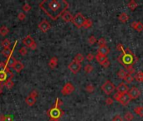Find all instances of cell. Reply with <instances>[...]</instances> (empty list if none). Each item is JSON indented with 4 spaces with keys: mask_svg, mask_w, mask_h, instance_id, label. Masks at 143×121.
<instances>
[{
    "mask_svg": "<svg viewBox=\"0 0 143 121\" xmlns=\"http://www.w3.org/2000/svg\"><path fill=\"white\" fill-rule=\"evenodd\" d=\"M8 74H9V71H6V70L0 71V83H1L2 82H4V81L7 80Z\"/></svg>",
    "mask_w": 143,
    "mask_h": 121,
    "instance_id": "d6986e66",
    "label": "cell"
},
{
    "mask_svg": "<svg viewBox=\"0 0 143 121\" xmlns=\"http://www.w3.org/2000/svg\"><path fill=\"white\" fill-rule=\"evenodd\" d=\"M74 91H75V86L71 82H67L61 89V93L63 95H69L72 93Z\"/></svg>",
    "mask_w": 143,
    "mask_h": 121,
    "instance_id": "ba28073f",
    "label": "cell"
},
{
    "mask_svg": "<svg viewBox=\"0 0 143 121\" xmlns=\"http://www.w3.org/2000/svg\"><path fill=\"white\" fill-rule=\"evenodd\" d=\"M4 120H5V115L0 114V121H4Z\"/></svg>",
    "mask_w": 143,
    "mask_h": 121,
    "instance_id": "816d5d0a",
    "label": "cell"
},
{
    "mask_svg": "<svg viewBox=\"0 0 143 121\" xmlns=\"http://www.w3.org/2000/svg\"><path fill=\"white\" fill-rule=\"evenodd\" d=\"M39 7L51 20H56L67 11L69 4L65 0H44Z\"/></svg>",
    "mask_w": 143,
    "mask_h": 121,
    "instance_id": "6da1fadb",
    "label": "cell"
},
{
    "mask_svg": "<svg viewBox=\"0 0 143 121\" xmlns=\"http://www.w3.org/2000/svg\"><path fill=\"white\" fill-rule=\"evenodd\" d=\"M25 102L29 106H33V105H34L35 103H36V98L33 97L32 95L29 94L28 97L25 98Z\"/></svg>",
    "mask_w": 143,
    "mask_h": 121,
    "instance_id": "ac0fdd59",
    "label": "cell"
},
{
    "mask_svg": "<svg viewBox=\"0 0 143 121\" xmlns=\"http://www.w3.org/2000/svg\"><path fill=\"white\" fill-rule=\"evenodd\" d=\"M93 25V22L91 20H90V19H86V20H85V23H84V25L83 27L86 29H88V28H90Z\"/></svg>",
    "mask_w": 143,
    "mask_h": 121,
    "instance_id": "83f0119b",
    "label": "cell"
},
{
    "mask_svg": "<svg viewBox=\"0 0 143 121\" xmlns=\"http://www.w3.org/2000/svg\"><path fill=\"white\" fill-rule=\"evenodd\" d=\"M123 47H124V46H123L122 44H118V45L116 46V49H117V50L118 51H120L123 54H125V51L126 50H124V48H123Z\"/></svg>",
    "mask_w": 143,
    "mask_h": 121,
    "instance_id": "b9f144b4",
    "label": "cell"
},
{
    "mask_svg": "<svg viewBox=\"0 0 143 121\" xmlns=\"http://www.w3.org/2000/svg\"><path fill=\"white\" fill-rule=\"evenodd\" d=\"M85 20H86V18L83 15V13H77L74 16L73 18V24L77 27V28H81L84 25Z\"/></svg>",
    "mask_w": 143,
    "mask_h": 121,
    "instance_id": "277c9868",
    "label": "cell"
},
{
    "mask_svg": "<svg viewBox=\"0 0 143 121\" xmlns=\"http://www.w3.org/2000/svg\"><path fill=\"white\" fill-rule=\"evenodd\" d=\"M12 67L13 68V70H14L16 72L19 73L24 68V64L22 62H18V60H16V62H14V64L13 65Z\"/></svg>",
    "mask_w": 143,
    "mask_h": 121,
    "instance_id": "4fadbf2b",
    "label": "cell"
},
{
    "mask_svg": "<svg viewBox=\"0 0 143 121\" xmlns=\"http://www.w3.org/2000/svg\"><path fill=\"white\" fill-rule=\"evenodd\" d=\"M118 77H119V78L120 79H125V78L127 75V72H126V71L125 69H120L119 71H118L117 73Z\"/></svg>",
    "mask_w": 143,
    "mask_h": 121,
    "instance_id": "4316f807",
    "label": "cell"
},
{
    "mask_svg": "<svg viewBox=\"0 0 143 121\" xmlns=\"http://www.w3.org/2000/svg\"><path fill=\"white\" fill-rule=\"evenodd\" d=\"M120 96H121V94L116 92V93H115V94L113 95V99H114V100H115V101H119L120 98Z\"/></svg>",
    "mask_w": 143,
    "mask_h": 121,
    "instance_id": "ee69618b",
    "label": "cell"
},
{
    "mask_svg": "<svg viewBox=\"0 0 143 121\" xmlns=\"http://www.w3.org/2000/svg\"><path fill=\"white\" fill-rule=\"evenodd\" d=\"M61 18L63 19V20L65 21V22H71L73 20L74 16L71 14L70 12H69V11H65V12L62 14Z\"/></svg>",
    "mask_w": 143,
    "mask_h": 121,
    "instance_id": "5bb4252c",
    "label": "cell"
},
{
    "mask_svg": "<svg viewBox=\"0 0 143 121\" xmlns=\"http://www.w3.org/2000/svg\"><path fill=\"white\" fill-rule=\"evenodd\" d=\"M86 90L87 91L88 93H93V92H94V90H95V87H94V86H93L92 84H89V85H87V86L86 87Z\"/></svg>",
    "mask_w": 143,
    "mask_h": 121,
    "instance_id": "8d00e7d4",
    "label": "cell"
},
{
    "mask_svg": "<svg viewBox=\"0 0 143 121\" xmlns=\"http://www.w3.org/2000/svg\"><path fill=\"white\" fill-rule=\"evenodd\" d=\"M118 19H119V20L120 22H122V23H126L129 20V16L127 15L126 13H121L118 16Z\"/></svg>",
    "mask_w": 143,
    "mask_h": 121,
    "instance_id": "ffe728a7",
    "label": "cell"
},
{
    "mask_svg": "<svg viewBox=\"0 0 143 121\" xmlns=\"http://www.w3.org/2000/svg\"><path fill=\"white\" fill-rule=\"evenodd\" d=\"M68 68H69V70H70L72 73L76 74V73H78L79 71H80V69H81V64H80V63H78L77 62H75V60H73L72 62H71L70 64H69Z\"/></svg>",
    "mask_w": 143,
    "mask_h": 121,
    "instance_id": "52a82bcc",
    "label": "cell"
},
{
    "mask_svg": "<svg viewBox=\"0 0 143 121\" xmlns=\"http://www.w3.org/2000/svg\"><path fill=\"white\" fill-rule=\"evenodd\" d=\"M134 113L138 114L140 117H143V107L142 106H136L134 108Z\"/></svg>",
    "mask_w": 143,
    "mask_h": 121,
    "instance_id": "603a6c76",
    "label": "cell"
},
{
    "mask_svg": "<svg viewBox=\"0 0 143 121\" xmlns=\"http://www.w3.org/2000/svg\"><path fill=\"white\" fill-rule=\"evenodd\" d=\"M49 121H59V119H50V120H49Z\"/></svg>",
    "mask_w": 143,
    "mask_h": 121,
    "instance_id": "db71d44e",
    "label": "cell"
},
{
    "mask_svg": "<svg viewBox=\"0 0 143 121\" xmlns=\"http://www.w3.org/2000/svg\"><path fill=\"white\" fill-rule=\"evenodd\" d=\"M47 114L51 119H59L60 117L63 115V111L59 108L53 107L49 110H48Z\"/></svg>",
    "mask_w": 143,
    "mask_h": 121,
    "instance_id": "3957f363",
    "label": "cell"
},
{
    "mask_svg": "<svg viewBox=\"0 0 143 121\" xmlns=\"http://www.w3.org/2000/svg\"><path fill=\"white\" fill-rule=\"evenodd\" d=\"M126 67V72H127L128 74H132L135 72V69L132 67V66H127V67Z\"/></svg>",
    "mask_w": 143,
    "mask_h": 121,
    "instance_id": "836d02e7",
    "label": "cell"
},
{
    "mask_svg": "<svg viewBox=\"0 0 143 121\" xmlns=\"http://www.w3.org/2000/svg\"><path fill=\"white\" fill-rule=\"evenodd\" d=\"M95 59H96V60H97V62L100 63L101 66H102L104 63H105L106 60H108L106 56H103V55H100V54H98V53L95 56Z\"/></svg>",
    "mask_w": 143,
    "mask_h": 121,
    "instance_id": "2e32d148",
    "label": "cell"
},
{
    "mask_svg": "<svg viewBox=\"0 0 143 121\" xmlns=\"http://www.w3.org/2000/svg\"><path fill=\"white\" fill-rule=\"evenodd\" d=\"M23 44L31 50H36L37 49V44L31 37V35H27L26 37H24L23 39Z\"/></svg>",
    "mask_w": 143,
    "mask_h": 121,
    "instance_id": "8992f818",
    "label": "cell"
},
{
    "mask_svg": "<svg viewBox=\"0 0 143 121\" xmlns=\"http://www.w3.org/2000/svg\"><path fill=\"white\" fill-rule=\"evenodd\" d=\"M110 65H111V62H110V60H107L106 62L104 63V64L102 65V67H105V68H107V67H109Z\"/></svg>",
    "mask_w": 143,
    "mask_h": 121,
    "instance_id": "c3c4849f",
    "label": "cell"
},
{
    "mask_svg": "<svg viewBox=\"0 0 143 121\" xmlns=\"http://www.w3.org/2000/svg\"><path fill=\"white\" fill-rule=\"evenodd\" d=\"M4 121H13V118L11 114L5 115V120Z\"/></svg>",
    "mask_w": 143,
    "mask_h": 121,
    "instance_id": "7dc6e473",
    "label": "cell"
},
{
    "mask_svg": "<svg viewBox=\"0 0 143 121\" xmlns=\"http://www.w3.org/2000/svg\"><path fill=\"white\" fill-rule=\"evenodd\" d=\"M97 43H98V45L100 46H106V40L105 38H100V39H99L97 40Z\"/></svg>",
    "mask_w": 143,
    "mask_h": 121,
    "instance_id": "d6a6232c",
    "label": "cell"
},
{
    "mask_svg": "<svg viewBox=\"0 0 143 121\" xmlns=\"http://www.w3.org/2000/svg\"><path fill=\"white\" fill-rule=\"evenodd\" d=\"M116 90H117V93H120V94H125V93H127L129 92V88L127 87V85L124 82H121V83H120L119 85L117 86L116 87Z\"/></svg>",
    "mask_w": 143,
    "mask_h": 121,
    "instance_id": "7c38bea8",
    "label": "cell"
},
{
    "mask_svg": "<svg viewBox=\"0 0 143 121\" xmlns=\"http://www.w3.org/2000/svg\"><path fill=\"white\" fill-rule=\"evenodd\" d=\"M98 54H100V55H103V56H107V54L110 52V49L107 46H100V47L98 48Z\"/></svg>",
    "mask_w": 143,
    "mask_h": 121,
    "instance_id": "9a60e30c",
    "label": "cell"
},
{
    "mask_svg": "<svg viewBox=\"0 0 143 121\" xmlns=\"http://www.w3.org/2000/svg\"><path fill=\"white\" fill-rule=\"evenodd\" d=\"M127 6L131 10H135L136 9V7L138 6V4H136V2L135 1V0H131V1H130L128 3Z\"/></svg>",
    "mask_w": 143,
    "mask_h": 121,
    "instance_id": "484cf974",
    "label": "cell"
},
{
    "mask_svg": "<svg viewBox=\"0 0 143 121\" xmlns=\"http://www.w3.org/2000/svg\"><path fill=\"white\" fill-rule=\"evenodd\" d=\"M3 92H4V89H3V87H2V86H0V95L2 94Z\"/></svg>",
    "mask_w": 143,
    "mask_h": 121,
    "instance_id": "f5cc1de1",
    "label": "cell"
},
{
    "mask_svg": "<svg viewBox=\"0 0 143 121\" xmlns=\"http://www.w3.org/2000/svg\"><path fill=\"white\" fill-rule=\"evenodd\" d=\"M106 103L107 105H112L114 103V99L112 98H107L106 99Z\"/></svg>",
    "mask_w": 143,
    "mask_h": 121,
    "instance_id": "60d3db41",
    "label": "cell"
},
{
    "mask_svg": "<svg viewBox=\"0 0 143 121\" xmlns=\"http://www.w3.org/2000/svg\"><path fill=\"white\" fill-rule=\"evenodd\" d=\"M101 89H102V91L106 93V94L110 95V94H111V93L115 91V85L112 83L111 81L107 80L105 82V83H104L102 86H101Z\"/></svg>",
    "mask_w": 143,
    "mask_h": 121,
    "instance_id": "5b68a950",
    "label": "cell"
},
{
    "mask_svg": "<svg viewBox=\"0 0 143 121\" xmlns=\"http://www.w3.org/2000/svg\"><path fill=\"white\" fill-rule=\"evenodd\" d=\"M1 46L4 47V49H8L10 47V41L9 39H4L1 42Z\"/></svg>",
    "mask_w": 143,
    "mask_h": 121,
    "instance_id": "f1b7e54d",
    "label": "cell"
},
{
    "mask_svg": "<svg viewBox=\"0 0 143 121\" xmlns=\"http://www.w3.org/2000/svg\"><path fill=\"white\" fill-rule=\"evenodd\" d=\"M22 9H23V10L24 11V12H28V11H29L30 9H31V6H30L29 4H25Z\"/></svg>",
    "mask_w": 143,
    "mask_h": 121,
    "instance_id": "f35d334b",
    "label": "cell"
},
{
    "mask_svg": "<svg viewBox=\"0 0 143 121\" xmlns=\"http://www.w3.org/2000/svg\"><path fill=\"white\" fill-rule=\"evenodd\" d=\"M96 38L94 36V35H91V36H90L88 38V43L90 44V45H94V44L96 42Z\"/></svg>",
    "mask_w": 143,
    "mask_h": 121,
    "instance_id": "e575fe53",
    "label": "cell"
},
{
    "mask_svg": "<svg viewBox=\"0 0 143 121\" xmlns=\"http://www.w3.org/2000/svg\"><path fill=\"white\" fill-rule=\"evenodd\" d=\"M136 30L138 32H141L143 30V24L141 22H138V23H137V26H136Z\"/></svg>",
    "mask_w": 143,
    "mask_h": 121,
    "instance_id": "74e56055",
    "label": "cell"
},
{
    "mask_svg": "<svg viewBox=\"0 0 143 121\" xmlns=\"http://www.w3.org/2000/svg\"><path fill=\"white\" fill-rule=\"evenodd\" d=\"M134 58H135V55L132 53L130 49L127 48L126 49L125 54H121L120 56L118 57V60L120 64H122L125 67L127 66H132L134 63Z\"/></svg>",
    "mask_w": 143,
    "mask_h": 121,
    "instance_id": "7a4b0ae2",
    "label": "cell"
},
{
    "mask_svg": "<svg viewBox=\"0 0 143 121\" xmlns=\"http://www.w3.org/2000/svg\"><path fill=\"white\" fill-rule=\"evenodd\" d=\"M94 58H95V56H94V55H93L92 53L87 54V56H86L87 60H89V62H91V60H93V59H94Z\"/></svg>",
    "mask_w": 143,
    "mask_h": 121,
    "instance_id": "f6af8a7d",
    "label": "cell"
},
{
    "mask_svg": "<svg viewBox=\"0 0 143 121\" xmlns=\"http://www.w3.org/2000/svg\"><path fill=\"white\" fill-rule=\"evenodd\" d=\"M57 65H58V58L57 57H55V56L51 57L50 60H49V67H50L51 69H54V68L57 67Z\"/></svg>",
    "mask_w": 143,
    "mask_h": 121,
    "instance_id": "e0dca14e",
    "label": "cell"
},
{
    "mask_svg": "<svg viewBox=\"0 0 143 121\" xmlns=\"http://www.w3.org/2000/svg\"><path fill=\"white\" fill-rule=\"evenodd\" d=\"M124 119L126 121H132L134 119V115L131 112H126L124 115Z\"/></svg>",
    "mask_w": 143,
    "mask_h": 121,
    "instance_id": "d4e9b609",
    "label": "cell"
},
{
    "mask_svg": "<svg viewBox=\"0 0 143 121\" xmlns=\"http://www.w3.org/2000/svg\"><path fill=\"white\" fill-rule=\"evenodd\" d=\"M63 104V102L59 99V98H57L56 99V102H55V104H54V107H56V108H59L60 106H61Z\"/></svg>",
    "mask_w": 143,
    "mask_h": 121,
    "instance_id": "7bdbcfd3",
    "label": "cell"
},
{
    "mask_svg": "<svg viewBox=\"0 0 143 121\" xmlns=\"http://www.w3.org/2000/svg\"><path fill=\"white\" fill-rule=\"evenodd\" d=\"M84 60H85V56L81 53H78L75 56V58H74V60H75V62H77L78 63H80V64L81 62H84Z\"/></svg>",
    "mask_w": 143,
    "mask_h": 121,
    "instance_id": "cb8c5ba5",
    "label": "cell"
},
{
    "mask_svg": "<svg viewBox=\"0 0 143 121\" xmlns=\"http://www.w3.org/2000/svg\"><path fill=\"white\" fill-rule=\"evenodd\" d=\"M84 70H85V71H86V73H90L93 70H94V67H93L92 65H90V64H87V65L85 66Z\"/></svg>",
    "mask_w": 143,
    "mask_h": 121,
    "instance_id": "1f68e13d",
    "label": "cell"
},
{
    "mask_svg": "<svg viewBox=\"0 0 143 121\" xmlns=\"http://www.w3.org/2000/svg\"><path fill=\"white\" fill-rule=\"evenodd\" d=\"M5 86H6L9 89L13 88V87L14 86V82L12 81V78H9L7 82H5Z\"/></svg>",
    "mask_w": 143,
    "mask_h": 121,
    "instance_id": "f546056e",
    "label": "cell"
},
{
    "mask_svg": "<svg viewBox=\"0 0 143 121\" xmlns=\"http://www.w3.org/2000/svg\"><path fill=\"white\" fill-rule=\"evenodd\" d=\"M9 33V29L8 28L7 26L2 25L0 27V35H1L2 36H6Z\"/></svg>",
    "mask_w": 143,
    "mask_h": 121,
    "instance_id": "44dd1931",
    "label": "cell"
},
{
    "mask_svg": "<svg viewBox=\"0 0 143 121\" xmlns=\"http://www.w3.org/2000/svg\"><path fill=\"white\" fill-rule=\"evenodd\" d=\"M25 18H26L25 13H19L18 14V19L19 20L23 21V20H25Z\"/></svg>",
    "mask_w": 143,
    "mask_h": 121,
    "instance_id": "ab89813d",
    "label": "cell"
},
{
    "mask_svg": "<svg viewBox=\"0 0 143 121\" xmlns=\"http://www.w3.org/2000/svg\"><path fill=\"white\" fill-rule=\"evenodd\" d=\"M112 121H123V119L120 115H115L113 119H112Z\"/></svg>",
    "mask_w": 143,
    "mask_h": 121,
    "instance_id": "bcb514c9",
    "label": "cell"
},
{
    "mask_svg": "<svg viewBox=\"0 0 143 121\" xmlns=\"http://www.w3.org/2000/svg\"><path fill=\"white\" fill-rule=\"evenodd\" d=\"M131 100V98H130V96H129L128 93H125V94H122L121 96H120V99H119V103L121 104V105L123 106H126L127 105V104L130 103V101Z\"/></svg>",
    "mask_w": 143,
    "mask_h": 121,
    "instance_id": "8fae6325",
    "label": "cell"
},
{
    "mask_svg": "<svg viewBox=\"0 0 143 121\" xmlns=\"http://www.w3.org/2000/svg\"><path fill=\"white\" fill-rule=\"evenodd\" d=\"M134 78L136 79L137 82H143V71H137V72H136Z\"/></svg>",
    "mask_w": 143,
    "mask_h": 121,
    "instance_id": "7402d4cb",
    "label": "cell"
},
{
    "mask_svg": "<svg viewBox=\"0 0 143 121\" xmlns=\"http://www.w3.org/2000/svg\"><path fill=\"white\" fill-rule=\"evenodd\" d=\"M137 23H138V22L137 21H133L132 23H131V26L132 27V28L136 30V26H137Z\"/></svg>",
    "mask_w": 143,
    "mask_h": 121,
    "instance_id": "681fc988",
    "label": "cell"
},
{
    "mask_svg": "<svg viewBox=\"0 0 143 121\" xmlns=\"http://www.w3.org/2000/svg\"><path fill=\"white\" fill-rule=\"evenodd\" d=\"M19 53H20L22 56H26L27 53H28V50H27V48L26 47H21L20 49H19Z\"/></svg>",
    "mask_w": 143,
    "mask_h": 121,
    "instance_id": "d590c367",
    "label": "cell"
},
{
    "mask_svg": "<svg viewBox=\"0 0 143 121\" xmlns=\"http://www.w3.org/2000/svg\"><path fill=\"white\" fill-rule=\"evenodd\" d=\"M128 94L131 99H136V98H138L140 97V95H141V92H140V90L137 88V87H131L130 91L128 92Z\"/></svg>",
    "mask_w": 143,
    "mask_h": 121,
    "instance_id": "30bf717a",
    "label": "cell"
},
{
    "mask_svg": "<svg viewBox=\"0 0 143 121\" xmlns=\"http://www.w3.org/2000/svg\"><path fill=\"white\" fill-rule=\"evenodd\" d=\"M133 79H134V78L132 77V75H131V74H128L127 73V75H126V77L125 78L124 80L126 82V84H130V83H131V82H132Z\"/></svg>",
    "mask_w": 143,
    "mask_h": 121,
    "instance_id": "4dcf8cb0",
    "label": "cell"
},
{
    "mask_svg": "<svg viewBox=\"0 0 143 121\" xmlns=\"http://www.w3.org/2000/svg\"><path fill=\"white\" fill-rule=\"evenodd\" d=\"M30 95H32L33 97H34V98H37V97H38V92L37 91H33V92H31L30 93Z\"/></svg>",
    "mask_w": 143,
    "mask_h": 121,
    "instance_id": "f907efd6",
    "label": "cell"
},
{
    "mask_svg": "<svg viewBox=\"0 0 143 121\" xmlns=\"http://www.w3.org/2000/svg\"><path fill=\"white\" fill-rule=\"evenodd\" d=\"M38 29H39L41 31L44 32V33H46V32H48L49 29H50L51 28V25H50V24L49 23V22L47 20H44L40 22L39 24H38Z\"/></svg>",
    "mask_w": 143,
    "mask_h": 121,
    "instance_id": "9c48e42d",
    "label": "cell"
}]
</instances>
